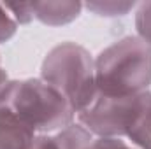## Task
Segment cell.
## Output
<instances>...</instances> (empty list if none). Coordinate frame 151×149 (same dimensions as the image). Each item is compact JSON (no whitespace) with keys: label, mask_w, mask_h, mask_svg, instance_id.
Instances as JSON below:
<instances>
[{"label":"cell","mask_w":151,"mask_h":149,"mask_svg":"<svg viewBox=\"0 0 151 149\" xmlns=\"http://www.w3.org/2000/svg\"><path fill=\"white\" fill-rule=\"evenodd\" d=\"M79 121L93 133L111 137L123 135L151 149V95L148 91L106 97L97 95L93 104L79 112Z\"/></svg>","instance_id":"6da1fadb"},{"label":"cell","mask_w":151,"mask_h":149,"mask_svg":"<svg viewBox=\"0 0 151 149\" xmlns=\"http://www.w3.org/2000/svg\"><path fill=\"white\" fill-rule=\"evenodd\" d=\"M0 111L34 132L67 128L74 112L56 88L40 81L12 82L5 86L0 93Z\"/></svg>","instance_id":"7a4b0ae2"},{"label":"cell","mask_w":151,"mask_h":149,"mask_svg":"<svg viewBox=\"0 0 151 149\" xmlns=\"http://www.w3.org/2000/svg\"><path fill=\"white\" fill-rule=\"evenodd\" d=\"M99 95L141 93L151 82V47L139 39H123L107 47L95 65Z\"/></svg>","instance_id":"3957f363"},{"label":"cell","mask_w":151,"mask_h":149,"mask_svg":"<svg viewBox=\"0 0 151 149\" xmlns=\"http://www.w3.org/2000/svg\"><path fill=\"white\" fill-rule=\"evenodd\" d=\"M42 74L46 82L56 88L77 114L88 109L99 95L91 60L76 44H63L53 49L44 62Z\"/></svg>","instance_id":"277c9868"},{"label":"cell","mask_w":151,"mask_h":149,"mask_svg":"<svg viewBox=\"0 0 151 149\" xmlns=\"http://www.w3.org/2000/svg\"><path fill=\"white\" fill-rule=\"evenodd\" d=\"M58 149H132L118 139H97L93 140L83 126H69L58 137Z\"/></svg>","instance_id":"5b68a950"},{"label":"cell","mask_w":151,"mask_h":149,"mask_svg":"<svg viewBox=\"0 0 151 149\" xmlns=\"http://www.w3.org/2000/svg\"><path fill=\"white\" fill-rule=\"evenodd\" d=\"M32 16L35 12L39 19L47 25H60L74 19L81 11L79 2H35L30 4Z\"/></svg>","instance_id":"8992f818"},{"label":"cell","mask_w":151,"mask_h":149,"mask_svg":"<svg viewBox=\"0 0 151 149\" xmlns=\"http://www.w3.org/2000/svg\"><path fill=\"white\" fill-rule=\"evenodd\" d=\"M137 28L146 44H151V2L142 4L141 9L137 11Z\"/></svg>","instance_id":"52a82bcc"},{"label":"cell","mask_w":151,"mask_h":149,"mask_svg":"<svg viewBox=\"0 0 151 149\" xmlns=\"http://www.w3.org/2000/svg\"><path fill=\"white\" fill-rule=\"evenodd\" d=\"M16 23L7 16V9L4 4H0V40H7L14 34Z\"/></svg>","instance_id":"ba28073f"},{"label":"cell","mask_w":151,"mask_h":149,"mask_svg":"<svg viewBox=\"0 0 151 149\" xmlns=\"http://www.w3.org/2000/svg\"><path fill=\"white\" fill-rule=\"evenodd\" d=\"M134 4H88V9L91 11H97V12H104L106 16H111L113 12H109L111 9L114 11V14H119V12H127Z\"/></svg>","instance_id":"9c48e42d"}]
</instances>
